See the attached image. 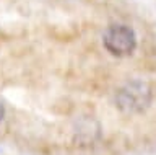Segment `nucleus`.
I'll use <instances>...</instances> for the list:
<instances>
[{"label":"nucleus","mask_w":156,"mask_h":155,"mask_svg":"<svg viewBox=\"0 0 156 155\" xmlns=\"http://www.w3.org/2000/svg\"><path fill=\"white\" fill-rule=\"evenodd\" d=\"M153 101V88L145 80H129L114 93L115 108L124 114H140L150 108Z\"/></svg>","instance_id":"obj_1"},{"label":"nucleus","mask_w":156,"mask_h":155,"mask_svg":"<svg viewBox=\"0 0 156 155\" xmlns=\"http://www.w3.org/2000/svg\"><path fill=\"white\" fill-rule=\"evenodd\" d=\"M102 46L114 57H129L136 49V35L129 25H109L102 35Z\"/></svg>","instance_id":"obj_2"},{"label":"nucleus","mask_w":156,"mask_h":155,"mask_svg":"<svg viewBox=\"0 0 156 155\" xmlns=\"http://www.w3.org/2000/svg\"><path fill=\"white\" fill-rule=\"evenodd\" d=\"M101 135V124L93 116H81L73 126V139L80 145L94 144Z\"/></svg>","instance_id":"obj_3"},{"label":"nucleus","mask_w":156,"mask_h":155,"mask_svg":"<svg viewBox=\"0 0 156 155\" xmlns=\"http://www.w3.org/2000/svg\"><path fill=\"white\" fill-rule=\"evenodd\" d=\"M3 118H5V108H3V105L0 103V123H2Z\"/></svg>","instance_id":"obj_4"}]
</instances>
